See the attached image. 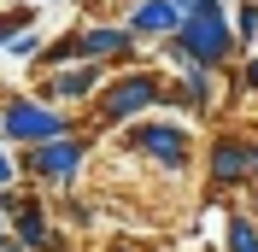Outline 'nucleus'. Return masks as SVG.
Wrapping results in <instances>:
<instances>
[{"label":"nucleus","mask_w":258,"mask_h":252,"mask_svg":"<svg viewBox=\"0 0 258 252\" xmlns=\"http://www.w3.org/2000/svg\"><path fill=\"white\" fill-rule=\"evenodd\" d=\"M6 135H18V141H53L59 135V117L41 106H12L6 111Z\"/></svg>","instance_id":"obj_2"},{"label":"nucleus","mask_w":258,"mask_h":252,"mask_svg":"<svg viewBox=\"0 0 258 252\" xmlns=\"http://www.w3.org/2000/svg\"><path fill=\"white\" fill-rule=\"evenodd\" d=\"M77 158H82L77 141H47L41 153H35V170L41 176H77Z\"/></svg>","instance_id":"obj_5"},{"label":"nucleus","mask_w":258,"mask_h":252,"mask_svg":"<svg viewBox=\"0 0 258 252\" xmlns=\"http://www.w3.org/2000/svg\"><path fill=\"white\" fill-rule=\"evenodd\" d=\"M12 217H18V235L30 240V246H47V229H41V217H35V205L18 200V205H12Z\"/></svg>","instance_id":"obj_8"},{"label":"nucleus","mask_w":258,"mask_h":252,"mask_svg":"<svg viewBox=\"0 0 258 252\" xmlns=\"http://www.w3.org/2000/svg\"><path fill=\"white\" fill-rule=\"evenodd\" d=\"M246 77H252V82H258V59H252V71H246Z\"/></svg>","instance_id":"obj_12"},{"label":"nucleus","mask_w":258,"mask_h":252,"mask_svg":"<svg viewBox=\"0 0 258 252\" xmlns=\"http://www.w3.org/2000/svg\"><path fill=\"white\" fill-rule=\"evenodd\" d=\"M211 176H217V182L258 176V147H235V141H223V147H217V158H211Z\"/></svg>","instance_id":"obj_4"},{"label":"nucleus","mask_w":258,"mask_h":252,"mask_svg":"<svg viewBox=\"0 0 258 252\" xmlns=\"http://www.w3.org/2000/svg\"><path fill=\"white\" fill-rule=\"evenodd\" d=\"M135 147H147V153H159L164 164H182V153H188V141H182L176 129H141V135H135Z\"/></svg>","instance_id":"obj_6"},{"label":"nucleus","mask_w":258,"mask_h":252,"mask_svg":"<svg viewBox=\"0 0 258 252\" xmlns=\"http://www.w3.org/2000/svg\"><path fill=\"white\" fill-rule=\"evenodd\" d=\"M123 47H129L123 30H94L88 41H82V53H123Z\"/></svg>","instance_id":"obj_9"},{"label":"nucleus","mask_w":258,"mask_h":252,"mask_svg":"<svg viewBox=\"0 0 258 252\" xmlns=\"http://www.w3.org/2000/svg\"><path fill=\"white\" fill-rule=\"evenodd\" d=\"M188 53H200V59H223L229 53V30H223L217 12H200L188 24Z\"/></svg>","instance_id":"obj_3"},{"label":"nucleus","mask_w":258,"mask_h":252,"mask_svg":"<svg viewBox=\"0 0 258 252\" xmlns=\"http://www.w3.org/2000/svg\"><path fill=\"white\" fill-rule=\"evenodd\" d=\"M94 82V71H71V77H59V94H82Z\"/></svg>","instance_id":"obj_11"},{"label":"nucleus","mask_w":258,"mask_h":252,"mask_svg":"<svg viewBox=\"0 0 258 252\" xmlns=\"http://www.w3.org/2000/svg\"><path fill=\"white\" fill-rule=\"evenodd\" d=\"M176 24V0H141L135 6V30H170Z\"/></svg>","instance_id":"obj_7"},{"label":"nucleus","mask_w":258,"mask_h":252,"mask_svg":"<svg viewBox=\"0 0 258 252\" xmlns=\"http://www.w3.org/2000/svg\"><path fill=\"white\" fill-rule=\"evenodd\" d=\"M159 100V82L153 77H129V82H117L112 94H106V117H135L141 106H153Z\"/></svg>","instance_id":"obj_1"},{"label":"nucleus","mask_w":258,"mask_h":252,"mask_svg":"<svg viewBox=\"0 0 258 252\" xmlns=\"http://www.w3.org/2000/svg\"><path fill=\"white\" fill-rule=\"evenodd\" d=\"M229 246L235 252H258V235L246 229V223H229Z\"/></svg>","instance_id":"obj_10"}]
</instances>
